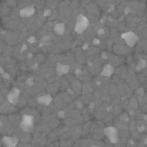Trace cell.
Masks as SVG:
<instances>
[{
  "mask_svg": "<svg viewBox=\"0 0 147 147\" xmlns=\"http://www.w3.org/2000/svg\"><path fill=\"white\" fill-rule=\"evenodd\" d=\"M27 45L25 44H23L22 45V47H21L20 49V52H23L27 51Z\"/></svg>",
  "mask_w": 147,
  "mask_h": 147,
  "instance_id": "cell-16",
  "label": "cell"
},
{
  "mask_svg": "<svg viewBox=\"0 0 147 147\" xmlns=\"http://www.w3.org/2000/svg\"><path fill=\"white\" fill-rule=\"evenodd\" d=\"M18 138L10 136H4L3 138V144L6 147H14L16 146L18 142Z\"/></svg>",
  "mask_w": 147,
  "mask_h": 147,
  "instance_id": "cell-7",
  "label": "cell"
},
{
  "mask_svg": "<svg viewBox=\"0 0 147 147\" xmlns=\"http://www.w3.org/2000/svg\"><path fill=\"white\" fill-rule=\"evenodd\" d=\"M35 13V9L34 5H30L20 10L19 15L23 18H30L33 16Z\"/></svg>",
  "mask_w": 147,
  "mask_h": 147,
  "instance_id": "cell-5",
  "label": "cell"
},
{
  "mask_svg": "<svg viewBox=\"0 0 147 147\" xmlns=\"http://www.w3.org/2000/svg\"><path fill=\"white\" fill-rule=\"evenodd\" d=\"M70 67L67 64H63L58 63L56 67V73L59 76H62L66 74L69 72Z\"/></svg>",
  "mask_w": 147,
  "mask_h": 147,
  "instance_id": "cell-8",
  "label": "cell"
},
{
  "mask_svg": "<svg viewBox=\"0 0 147 147\" xmlns=\"http://www.w3.org/2000/svg\"><path fill=\"white\" fill-rule=\"evenodd\" d=\"M19 94V90L16 88H13L9 92L8 94V100L11 103L13 104H16L18 102Z\"/></svg>",
  "mask_w": 147,
  "mask_h": 147,
  "instance_id": "cell-6",
  "label": "cell"
},
{
  "mask_svg": "<svg viewBox=\"0 0 147 147\" xmlns=\"http://www.w3.org/2000/svg\"><path fill=\"white\" fill-rule=\"evenodd\" d=\"M104 133L111 142L115 143L119 141V133L117 129L115 127H109L105 129Z\"/></svg>",
  "mask_w": 147,
  "mask_h": 147,
  "instance_id": "cell-3",
  "label": "cell"
},
{
  "mask_svg": "<svg viewBox=\"0 0 147 147\" xmlns=\"http://www.w3.org/2000/svg\"><path fill=\"white\" fill-rule=\"evenodd\" d=\"M28 58L29 60H32L33 58V55L32 53H29L27 55Z\"/></svg>",
  "mask_w": 147,
  "mask_h": 147,
  "instance_id": "cell-18",
  "label": "cell"
},
{
  "mask_svg": "<svg viewBox=\"0 0 147 147\" xmlns=\"http://www.w3.org/2000/svg\"><path fill=\"white\" fill-rule=\"evenodd\" d=\"M54 31L55 33L58 36L63 35L65 31L64 23H60L55 25L54 28Z\"/></svg>",
  "mask_w": 147,
  "mask_h": 147,
  "instance_id": "cell-9",
  "label": "cell"
},
{
  "mask_svg": "<svg viewBox=\"0 0 147 147\" xmlns=\"http://www.w3.org/2000/svg\"><path fill=\"white\" fill-rule=\"evenodd\" d=\"M146 66V62L145 60L143 59H140L138 63L137 69H145V67Z\"/></svg>",
  "mask_w": 147,
  "mask_h": 147,
  "instance_id": "cell-12",
  "label": "cell"
},
{
  "mask_svg": "<svg viewBox=\"0 0 147 147\" xmlns=\"http://www.w3.org/2000/svg\"><path fill=\"white\" fill-rule=\"evenodd\" d=\"M90 24L88 18L82 14H80L77 18L75 30L79 34L83 32L87 29Z\"/></svg>",
  "mask_w": 147,
  "mask_h": 147,
  "instance_id": "cell-1",
  "label": "cell"
},
{
  "mask_svg": "<svg viewBox=\"0 0 147 147\" xmlns=\"http://www.w3.org/2000/svg\"><path fill=\"white\" fill-rule=\"evenodd\" d=\"M91 147H100L98 146H91Z\"/></svg>",
  "mask_w": 147,
  "mask_h": 147,
  "instance_id": "cell-19",
  "label": "cell"
},
{
  "mask_svg": "<svg viewBox=\"0 0 147 147\" xmlns=\"http://www.w3.org/2000/svg\"><path fill=\"white\" fill-rule=\"evenodd\" d=\"M52 14V11L50 9H47L45 11L44 13V17L49 16Z\"/></svg>",
  "mask_w": 147,
  "mask_h": 147,
  "instance_id": "cell-15",
  "label": "cell"
},
{
  "mask_svg": "<svg viewBox=\"0 0 147 147\" xmlns=\"http://www.w3.org/2000/svg\"><path fill=\"white\" fill-rule=\"evenodd\" d=\"M122 38L125 40L127 45L130 47H134L138 42L139 39L137 35L134 33L129 31L123 34Z\"/></svg>",
  "mask_w": 147,
  "mask_h": 147,
  "instance_id": "cell-4",
  "label": "cell"
},
{
  "mask_svg": "<svg viewBox=\"0 0 147 147\" xmlns=\"http://www.w3.org/2000/svg\"><path fill=\"white\" fill-rule=\"evenodd\" d=\"M38 68V64L36 63L34 64L32 67V69L34 71H35L37 70Z\"/></svg>",
  "mask_w": 147,
  "mask_h": 147,
  "instance_id": "cell-17",
  "label": "cell"
},
{
  "mask_svg": "<svg viewBox=\"0 0 147 147\" xmlns=\"http://www.w3.org/2000/svg\"><path fill=\"white\" fill-rule=\"evenodd\" d=\"M51 97L49 95H46L40 98V101H44L45 104L47 105L51 102Z\"/></svg>",
  "mask_w": 147,
  "mask_h": 147,
  "instance_id": "cell-13",
  "label": "cell"
},
{
  "mask_svg": "<svg viewBox=\"0 0 147 147\" xmlns=\"http://www.w3.org/2000/svg\"><path fill=\"white\" fill-rule=\"evenodd\" d=\"M115 71V69L110 64H107L104 69L102 73V75L106 77H109L111 76Z\"/></svg>",
  "mask_w": 147,
  "mask_h": 147,
  "instance_id": "cell-10",
  "label": "cell"
},
{
  "mask_svg": "<svg viewBox=\"0 0 147 147\" xmlns=\"http://www.w3.org/2000/svg\"><path fill=\"white\" fill-rule=\"evenodd\" d=\"M34 119L31 115H24L22 119L20 125L24 131L31 132L34 128Z\"/></svg>",
  "mask_w": 147,
  "mask_h": 147,
  "instance_id": "cell-2",
  "label": "cell"
},
{
  "mask_svg": "<svg viewBox=\"0 0 147 147\" xmlns=\"http://www.w3.org/2000/svg\"><path fill=\"white\" fill-rule=\"evenodd\" d=\"M51 36L47 35L42 37L39 42V46L40 47L48 46L51 43Z\"/></svg>",
  "mask_w": 147,
  "mask_h": 147,
  "instance_id": "cell-11",
  "label": "cell"
},
{
  "mask_svg": "<svg viewBox=\"0 0 147 147\" xmlns=\"http://www.w3.org/2000/svg\"><path fill=\"white\" fill-rule=\"evenodd\" d=\"M36 41V38L34 36H32L28 39L27 41L30 44H33Z\"/></svg>",
  "mask_w": 147,
  "mask_h": 147,
  "instance_id": "cell-14",
  "label": "cell"
}]
</instances>
